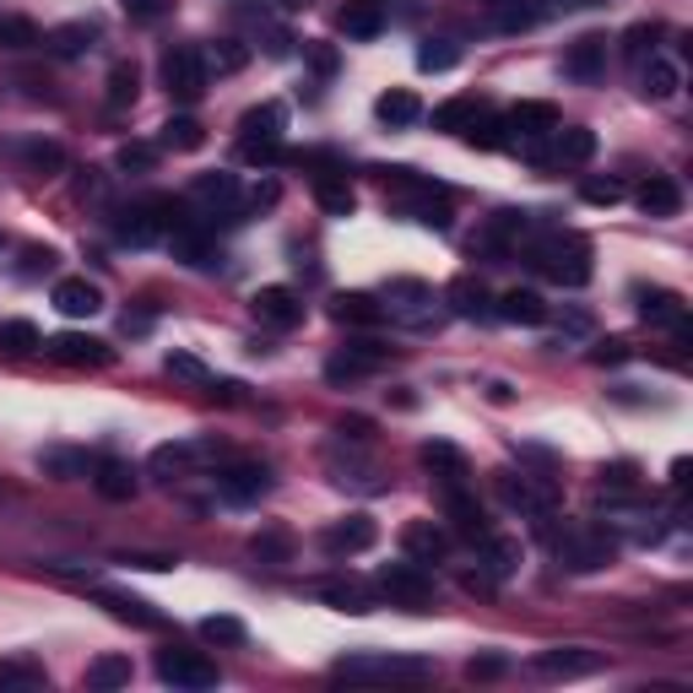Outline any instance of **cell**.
<instances>
[{
    "label": "cell",
    "mask_w": 693,
    "mask_h": 693,
    "mask_svg": "<svg viewBox=\"0 0 693 693\" xmlns=\"http://www.w3.org/2000/svg\"><path fill=\"white\" fill-rule=\"evenodd\" d=\"M330 315H336L341 326H379V320H385V304L368 298V293H336Z\"/></svg>",
    "instance_id": "27"
},
{
    "label": "cell",
    "mask_w": 693,
    "mask_h": 693,
    "mask_svg": "<svg viewBox=\"0 0 693 693\" xmlns=\"http://www.w3.org/2000/svg\"><path fill=\"white\" fill-rule=\"evenodd\" d=\"M179 211H174V201H147V206H130V211H120V222H115V234H120L125 245H158L164 239V222H174ZM179 228V222H174Z\"/></svg>",
    "instance_id": "8"
},
{
    "label": "cell",
    "mask_w": 693,
    "mask_h": 693,
    "mask_svg": "<svg viewBox=\"0 0 693 693\" xmlns=\"http://www.w3.org/2000/svg\"><path fill=\"white\" fill-rule=\"evenodd\" d=\"M0 347H6V353H33V347H43V336L33 320H6V326H0Z\"/></svg>",
    "instance_id": "45"
},
{
    "label": "cell",
    "mask_w": 693,
    "mask_h": 693,
    "mask_svg": "<svg viewBox=\"0 0 693 693\" xmlns=\"http://www.w3.org/2000/svg\"><path fill=\"white\" fill-rule=\"evenodd\" d=\"M271 201H277V179H266V185L249 190V206H271Z\"/></svg>",
    "instance_id": "62"
},
{
    "label": "cell",
    "mask_w": 693,
    "mask_h": 693,
    "mask_svg": "<svg viewBox=\"0 0 693 693\" xmlns=\"http://www.w3.org/2000/svg\"><path fill=\"white\" fill-rule=\"evenodd\" d=\"M239 130H245V147H277L287 130V109L283 103H255L239 120Z\"/></svg>",
    "instance_id": "18"
},
{
    "label": "cell",
    "mask_w": 693,
    "mask_h": 693,
    "mask_svg": "<svg viewBox=\"0 0 693 693\" xmlns=\"http://www.w3.org/2000/svg\"><path fill=\"white\" fill-rule=\"evenodd\" d=\"M0 689H49V672H43L39 661H28V655H6L0 661Z\"/></svg>",
    "instance_id": "32"
},
{
    "label": "cell",
    "mask_w": 693,
    "mask_h": 693,
    "mask_svg": "<svg viewBox=\"0 0 693 693\" xmlns=\"http://www.w3.org/2000/svg\"><path fill=\"white\" fill-rule=\"evenodd\" d=\"M553 553L570 574H596L617 558V536L607 526H596V521H574V526L553 531Z\"/></svg>",
    "instance_id": "1"
},
{
    "label": "cell",
    "mask_w": 693,
    "mask_h": 693,
    "mask_svg": "<svg viewBox=\"0 0 693 693\" xmlns=\"http://www.w3.org/2000/svg\"><path fill=\"white\" fill-rule=\"evenodd\" d=\"M249 309H255L260 326H271V330H293L304 320V304H298L293 287H260V293L249 298Z\"/></svg>",
    "instance_id": "13"
},
{
    "label": "cell",
    "mask_w": 693,
    "mask_h": 693,
    "mask_svg": "<svg viewBox=\"0 0 693 693\" xmlns=\"http://www.w3.org/2000/svg\"><path fill=\"white\" fill-rule=\"evenodd\" d=\"M379 364H385V347H379V341H347L326 364V379L341 385V379H358V374H368V368H379Z\"/></svg>",
    "instance_id": "19"
},
{
    "label": "cell",
    "mask_w": 693,
    "mask_h": 693,
    "mask_svg": "<svg viewBox=\"0 0 693 693\" xmlns=\"http://www.w3.org/2000/svg\"><path fill=\"white\" fill-rule=\"evenodd\" d=\"M201 60H206V71H211V66H217V71H239V66H245V49L234 39H217L211 49H201Z\"/></svg>",
    "instance_id": "48"
},
{
    "label": "cell",
    "mask_w": 693,
    "mask_h": 693,
    "mask_svg": "<svg viewBox=\"0 0 693 693\" xmlns=\"http://www.w3.org/2000/svg\"><path fill=\"white\" fill-rule=\"evenodd\" d=\"M445 509H449V521H455V531L461 536H488V509L466 493V483H455V488H445Z\"/></svg>",
    "instance_id": "20"
},
{
    "label": "cell",
    "mask_w": 693,
    "mask_h": 693,
    "mask_svg": "<svg viewBox=\"0 0 693 693\" xmlns=\"http://www.w3.org/2000/svg\"><path fill=\"white\" fill-rule=\"evenodd\" d=\"M504 672V655H472L466 661V677H498Z\"/></svg>",
    "instance_id": "58"
},
{
    "label": "cell",
    "mask_w": 693,
    "mask_h": 693,
    "mask_svg": "<svg viewBox=\"0 0 693 693\" xmlns=\"http://www.w3.org/2000/svg\"><path fill=\"white\" fill-rule=\"evenodd\" d=\"M466 125H477V103L472 98H449L434 109V130H466Z\"/></svg>",
    "instance_id": "44"
},
{
    "label": "cell",
    "mask_w": 693,
    "mask_h": 693,
    "mask_svg": "<svg viewBox=\"0 0 693 693\" xmlns=\"http://www.w3.org/2000/svg\"><path fill=\"white\" fill-rule=\"evenodd\" d=\"M249 553H255V558H260V564H293V536H287V531H255V536H249Z\"/></svg>",
    "instance_id": "39"
},
{
    "label": "cell",
    "mask_w": 693,
    "mask_h": 693,
    "mask_svg": "<svg viewBox=\"0 0 693 693\" xmlns=\"http://www.w3.org/2000/svg\"><path fill=\"white\" fill-rule=\"evenodd\" d=\"M206 141L201 120H190V115H174V120L164 125V147H174V152H196Z\"/></svg>",
    "instance_id": "41"
},
{
    "label": "cell",
    "mask_w": 693,
    "mask_h": 693,
    "mask_svg": "<svg viewBox=\"0 0 693 693\" xmlns=\"http://www.w3.org/2000/svg\"><path fill=\"white\" fill-rule=\"evenodd\" d=\"M49 353L60 358V364H71V368H103L109 358H115V347L109 341H98V336H82V330H66V336H55L49 341Z\"/></svg>",
    "instance_id": "14"
},
{
    "label": "cell",
    "mask_w": 693,
    "mask_h": 693,
    "mask_svg": "<svg viewBox=\"0 0 693 693\" xmlns=\"http://www.w3.org/2000/svg\"><path fill=\"white\" fill-rule=\"evenodd\" d=\"M22 158H28L33 168H60L66 164V152H60L55 141H33V147H22Z\"/></svg>",
    "instance_id": "54"
},
{
    "label": "cell",
    "mask_w": 693,
    "mask_h": 693,
    "mask_svg": "<svg viewBox=\"0 0 693 693\" xmlns=\"http://www.w3.org/2000/svg\"><path fill=\"white\" fill-rule=\"evenodd\" d=\"M504 130H515L521 141H536V136H553L558 130V109L553 103H515Z\"/></svg>",
    "instance_id": "21"
},
{
    "label": "cell",
    "mask_w": 693,
    "mask_h": 693,
    "mask_svg": "<svg viewBox=\"0 0 693 693\" xmlns=\"http://www.w3.org/2000/svg\"><path fill=\"white\" fill-rule=\"evenodd\" d=\"M498 28H504V33L536 28V11H531V6H521V0H498Z\"/></svg>",
    "instance_id": "50"
},
{
    "label": "cell",
    "mask_w": 693,
    "mask_h": 693,
    "mask_svg": "<svg viewBox=\"0 0 693 693\" xmlns=\"http://www.w3.org/2000/svg\"><path fill=\"white\" fill-rule=\"evenodd\" d=\"M580 196H585L591 206H617L623 201V185H617V179H585Z\"/></svg>",
    "instance_id": "52"
},
{
    "label": "cell",
    "mask_w": 693,
    "mask_h": 693,
    "mask_svg": "<svg viewBox=\"0 0 693 693\" xmlns=\"http://www.w3.org/2000/svg\"><path fill=\"white\" fill-rule=\"evenodd\" d=\"M201 640H211V645H245V623L228 617V612H211V617H201Z\"/></svg>",
    "instance_id": "43"
},
{
    "label": "cell",
    "mask_w": 693,
    "mask_h": 693,
    "mask_svg": "<svg viewBox=\"0 0 693 693\" xmlns=\"http://www.w3.org/2000/svg\"><path fill=\"white\" fill-rule=\"evenodd\" d=\"M531 672H536V677H547V683H574V677L602 672V655L585 651V645H558V651L536 655V661H531Z\"/></svg>",
    "instance_id": "11"
},
{
    "label": "cell",
    "mask_w": 693,
    "mask_h": 693,
    "mask_svg": "<svg viewBox=\"0 0 693 693\" xmlns=\"http://www.w3.org/2000/svg\"><path fill=\"white\" fill-rule=\"evenodd\" d=\"M125 103H136V66L109 71V109H125Z\"/></svg>",
    "instance_id": "49"
},
{
    "label": "cell",
    "mask_w": 693,
    "mask_h": 693,
    "mask_svg": "<svg viewBox=\"0 0 693 693\" xmlns=\"http://www.w3.org/2000/svg\"><path fill=\"white\" fill-rule=\"evenodd\" d=\"M55 309L66 320H92L103 309V293H98V283H87V277H60L55 283Z\"/></svg>",
    "instance_id": "15"
},
{
    "label": "cell",
    "mask_w": 693,
    "mask_h": 693,
    "mask_svg": "<svg viewBox=\"0 0 693 693\" xmlns=\"http://www.w3.org/2000/svg\"><path fill=\"white\" fill-rule=\"evenodd\" d=\"M402 553H407L412 564H439L449 553V536L434 521H407L402 526Z\"/></svg>",
    "instance_id": "17"
},
{
    "label": "cell",
    "mask_w": 693,
    "mask_h": 693,
    "mask_svg": "<svg viewBox=\"0 0 693 693\" xmlns=\"http://www.w3.org/2000/svg\"><path fill=\"white\" fill-rule=\"evenodd\" d=\"M326 602H336L341 612H368V602H364V591H358V585H326Z\"/></svg>",
    "instance_id": "56"
},
{
    "label": "cell",
    "mask_w": 693,
    "mask_h": 693,
    "mask_svg": "<svg viewBox=\"0 0 693 693\" xmlns=\"http://www.w3.org/2000/svg\"><path fill=\"white\" fill-rule=\"evenodd\" d=\"M379 28H385V11H379L374 0L341 11V33H347V39H379Z\"/></svg>",
    "instance_id": "36"
},
{
    "label": "cell",
    "mask_w": 693,
    "mask_h": 693,
    "mask_svg": "<svg viewBox=\"0 0 693 693\" xmlns=\"http://www.w3.org/2000/svg\"><path fill=\"white\" fill-rule=\"evenodd\" d=\"M152 164H158V152H152L147 141H125L120 147V168H141V174H147Z\"/></svg>",
    "instance_id": "55"
},
{
    "label": "cell",
    "mask_w": 693,
    "mask_h": 693,
    "mask_svg": "<svg viewBox=\"0 0 693 693\" xmlns=\"http://www.w3.org/2000/svg\"><path fill=\"white\" fill-rule=\"evenodd\" d=\"M158 677L168 689H190V693L217 689V666L201 651H158Z\"/></svg>",
    "instance_id": "5"
},
{
    "label": "cell",
    "mask_w": 693,
    "mask_h": 693,
    "mask_svg": "<svg viewBox=\"0 0 693 693\" xmlns=\"http://www.w3.org/2000/svg\"><path fill=\"white\" fill-rule=\"evenodd\" d=\"M623 358H628V341H602L591 353V364H623Z\"/></svg>",
    "instance_id": "59"
},
{
    "label": "cell",
    "mask_w": 693,
    "mask_h": 693,
    "mask_svg": "<svg viewBox=\"0 0 693 693\" xmlns=\"http://www.w3.org/2000/svg\"><path fill=\"white\" fill-rule=\"evenodd\" d=\"M493 315L509 320V326H542V320H547V304H542V293H531V287H509Z\"/></svg>",
    "instance_id": "22"
},
{
    "label": "cell",
    "mask_w": 693,
    "mask_h": 693,
    "mask_svg": "<svg viewBox=\"0 0 693 693\" xmlns=\"http://www.w3.org/2000/svg\"><path fill=\"white\" fill-rule=\"evenodd\" d=\"M379 591L396 602V607H412V612H423L428 602H434V580L423 574V564H385L379 570Z\"/></svg>",
    "instance_id": "6"
},
{
    "label": "cell",
    "mask_w": 693,
    "mask_h": 693,
    "mask_svg": "<svg viewBox=\"0 0 693 693\" xmlns=\"http://www.w3.org/2000/svg\"><path fill=\"white\" fill-rule=\"evenodd\" d=\"M190 196L196 201H206V206H228L239 201V179L234 174H222V168H211V174H196V185H190Z\"/></svg>",
    "instance_id": "30"
},
{
    "label": "cell",
    "mask_w": 693,
    "mask_h": 693,
    "mask_svg": "<svg viewBox=\"0 0 693 693\" xmlns=\"http://www.w3.org/2000/svg\"><path fill=\"white\" fill-rule=\"evenodd\" d=\"M92 39H98V28H92V22H66V28H55V33H49V49H55L60 60H77L82 49H92Z\"/></svg>",
    "instance_id": "37"
},
{
    "label": "cell",
    "mask_w": 693,
    "mask_h": 693,
    "mask_svg": "<svg viewBox=\"0 0 693 693\" xmlns=\"http://www.w3.org/2000/svg\"><path fill=\"white\" fill-rule=\"evenodd\" d=\"M164 368L174 374V379H185V385H217V379H211V368H206L196 353H179V347L164 358Z\"/></svg>",
    "instance_id": "42"
},
{
    "label": "cell",
    "mask_w": 693,
    "mask_h": 693,
    "mask_svg": "<svg viewBox=\"0 0 693 693\" xmlns=\"http://www.w3.org/2000/svg\"><path fill=\"white\" fill-rule=\"evenodd\" d=\"M217 493H222L228 504H255L260 493H271V466H260V461H239V466L217 472Z\"/></svg>",
    "instance_id": "12"
},
{
    "label": "cell",
    "mask_w": 693,
    "mask_h": 693,
    "mask_svg": "<svg viewBox=\"0 0 693 693\" xmlns=\"http://www.w3.org/2000/svg\"><path fill=\"white\" fill-rule=\"evenodd\" d=\"M217 455H222V445H217V439H174V445L152 449V461H147V466H152V477H168V483H174V477H185L190 466L217 461Z\"/></svg>",
    "instance_id": "9"
},
{
    "label": "cell",
    "mask_w": 693,
    "mask_h": 693,
    "mask_svg": "<svg viewBox=\"0 0 693 693\" xmlns=\"http://www.w3.org/2000/svg\"><path fill=\"white\" fill-rule=\"evenodd\" d=\"M640 211H645V217H677V211H683V190H677L672 179H651V185L640 190Z\"/></svg>",
    "instance_id": "34"
},
{
    "label": "cell",
    "mask_w": 693,
    "mask_h": 693,
    "mask_svg": "<svg viewBox=\"0 0 693 693\" xmlns=\"http://www.w3.org/2000/svg\"><path fill=\"white\" fill-rule=\"evenodd\" d=\"M434 661L423 655H385V651H358V655H341L330 666V677L341 683H407V677H428Z\"/></svg>",
    "instance_id": "3"
},
{
    "label": "cell",
    "mask_w": 693,
    "mask_h": 693,
    "mask_svg": "<svg viewBox=\"0 0 693 693\" xmlns=\"http://www.w3.org/2000/svg\"><path fill=\"white\" fill-rule=\"evenodd\" d=\"M315 201H320V211H330V217H353V206H358V196H353V185H347V179H336V174H326V179L315 185Z\"/></svg>",
    "instance_id": "38"
},
{
    "label": "cell",
    "mask_w": 693,
    "mask_h": 693,
    "mask_svg": "<svg viewBox=\"0 0 693 693\" xmlns=\"http://www.w3.org/2000/svg\"><path fill=\"white\" fill-rule=\"evenodd\" d=\"M455 60H461V49L449 39H423V49H417V66H423V71H455Z\"/></svg>",
    "instance_id": "46"
},
{
    "label": "cell",
    "mask_w": 693,
    "mask_h": 693,
    "mask_svg": "<svg viewBox=\"0 0 693 693\" xmlns=\"http://www.w3.org/2000/svg\"><path fill=\"white\" fill-rule=\"evenodd\" d=\"M33 22H0V43H11V49H22V43H33Z\"/></svg>",
    "instance_id": "57"
},
{
    "label": "cell",
    "mask_w": 693,
    "mask_h": 693,
    "mask_svg": "<svg viewBox=\"0 0 693 693\" xmlns=\"http://www.w3.org/2000/svg\"><path fill=\"white\" fill-rule=\"evenodd\" d=\"M655 28H645V22H640V28H628V39H623V49H628V60H634V66H640V60H651L655 49Z\"/></svg>",
    "instance_id": "53"
},
{
    "label": "cell",
    "mask_w": 693,
    "mask_h": 693,
    "mask_svg": "<svg viewBox=\"0 0 693 693\" xmlns=\"http://www.w3.org/2000/svg\"><path fill=\"white\" fill-rule=\"evenodd\" d=\"M164 87L168 98H179V103H196L206 92V60L196 43H174L164 55Z\"/></svg>",
    "instance_id": "4"
},
{
    "label": "cell",
    "mask_w": 693,
    "mask_h": 693,
    "mask_svg": "<svg viewBox=\"0 0 693 693\" xmlns=\"http://www.w3.org/2000/svg\"><path fill=\"white\" fill-rule=\"evenodd\" d=\"M526 255H531V266H536L542 277H553L558 287L591 283V245L574 239V234H542V239H531Z\"/></svg>",
    "instance_id": "2"
},
{
    "label": "cell",
    "mask_w": 693,
    "mask_h": 693,
    "mask_svg": "<svg viewBox=\"0 0 693 693\" xmlns=\"http://www.w3.org/2000/svg\"><path fill=\"white\" fill-rule=\"evenodd\" d=\"M466 136H472V147H483V152H498V147H509V136H504V120L466 125Z\"/></svg>",
    "instance_id": "51"
},
{
    "label": "cell",
    "mask_w": 693,
    "mask_h": 693,
    "mask_svg": "<svg viewBox=\"0 0 693 693\" xmlns=\"http://www.w3.org/2000/svg\"><path fill=\"white\" fill-rule=\"evenodd\" d=\"M136 677V666H130V655H98L92 666H87V689L109 693V689H125Z\"/></svg>",
    "instance_id": "31"
},
{
    "label": "cell",
    "mask_w": 693,
    "mask_h": 693,
    "mask_svg": "<svg viewBox=\"0 0 693 693\" xmlns=\"http://www.w3.org/2000/svg\"><path fill=\"white\" fill-rule=\"evenodd\" d=\"M445 298H449V309H455L461 320H488V315H493V309H488V293H483V283H477V277H455Z\"/></svg>",
    "instance_id": "29"
},
{
    "label": "cell",
    "mask_w": 693,
    "mask_h": 693,
    "mask_svg": "<svg viewBox=\"0 0 693 693\" xmlns=\"http://www.w3.org/2000/svg\"><path fill=\"white\" fill-rule=\"evenodd\" d=\"M98 602L109 607V617H120V623H136V628H164V612L152 607V602H141V596H125V591H98Z\"/></svg>",
    "instance_id": "23"
},
{
    "label": "cell",
    "mask_w": 693,
    "mask_h": 693,
    "mask_svg": "<svg viewBox=\"0 0 693 693\" xmlns=\"http://www.w3.org/2000/svg\"><path fill=\"white\" fill-rule=\"evenodd\" d=\"M423 461H428L434 472H445V477H439L445 488L466 483V455H461L455 445H445V439H428V445H423Z\"/></svg>",
    "instance_id": "33"
},
{
    "label": "cell",
    "mask_w": 693,
    "mask_h": 693,
    "mask_svg": "<svg viewBox=\"0 0 693 693\" xmlns=\"http://www.w3.org/2000/svg\"><path fill=\"white\" fill-rule=\"evenodd\" d=\"M564 336H591V315L585 309H564Z\"/></svg>",
    "instance_id": "60"
},
{
    "label": "cell",
    "mask_w": 693,
    "mask_h": 693,
    "mask_svg": "<svg viewBox=\"0 0 693 693\" xmlns=\"http://www.w3.org/2000/svg\"><path fill=\"white\" fill-rule=\"evenodd\" d=\"M602 488L607 493H634L640 488V466H634V461H612V466H602Z\"/></svg>",
    "instance_id": "47"
},
{
    "label": "cell",
    "mask_w": 693,
    "mask_h": 693,
    "mask_svg": "<svg viewBox=\"0 0 693 693\" xmlns=\"http://www.w3.org/2000/svg\"><path fill=\"white\" fill-rule=\"evenodd\" d=\"M493 483H498V498H504L509 509L536 515V521H547V515H553V498H558V493L547 488V483H536V477H526V472H498Z\"/></svg>",
    "instance_id": "10"
},
{
    "label": "cell",
    "mask_w": 693,
    "mask_h": 693,
    "mask_svg": "<svg viewBox=\"0 0 693 693\" xmlns=\"http://www.w3.org/2000/svg\"><path fill=\"white\" fill-rule=\"evenodd\" d=\"M120 6H125V11H136V17H158L168 0H120Z\"/></svg>",
    "instance_id": "61"
},
{
    "label": "cell",
    "mask_w": 693,
    "mask_h": 693,
    "mask_svg": "<svg viewBox=\"0 0 693 693\" xmlns=\"http://www.w3.org/2000/svg\"><path fill=\"white\" fill-rule=\"evenodd\" d=\"M379 542V526H374V515H341V521H330L326 531H320V547H326L330 558H358V553H368Z\"/></svg>",
    "instance_id": "7"
},
{
    "label": "cell",
    "mask_w": 693,
    "mask_h": 693,
    "mask_svg": "<svg viewBox=\"0 0 693 693\" xmlns=\"http://www.w3.org/2000/svg\"><path fill=\"white\" fill-rule=\"evenodd\" d=\"M374 115L390 125V130H402V125H417V115H423V103L412 98L407 87H396V92H385L379 103H374Z\"/></svg>",
    "instance_id": "35"
},
{
    "label": "cell",
    "mask_w": 693,
    "mask_h": 693,
    "mask_svg": "<svg viewBox=\"0 0 693 693\" xmlns=\"http://www.w3.org/2000/svg\"><path fill=\"white\" fill-rule=\"evenodd\" d=\"M92 472H98V477H92V488L103 493L109 504H125V498H136V472H130V461H98Z\"/></svg>",
    "instance_id": "26"
},
{
    "label": "cell",
    "mask_w": 693,
    "mask_h": 693,
    "mask_svg": "<svg viewBox=\"0 0 693 693\" xmlns=\"http://www.w3.org/2000/svg\"><path fill=\"white\" fill-rule=\"evenodd\" d=\"M488 542V574L493 580H504V574L521 570V542L515 536H483Z\"/></svg>",
    "instance_id": "40"
},
{
    "label": "cell",
    "mask_w": 693,
    "mask_h": 693,
    "mask_svg": "<svg viewBox=\"0 0 693 693\" xmlns=\"http://www.w3.org/2000/svg\"><path fill=\"white\" fill-rule=\"evenodd\" d=\"M640 320H645V326H683L689 315H683V298H677V293L651 287V293H640Z\"/></svg>",
    "instance_id": "28"
},
{
    "label": "cell",
    "mask_w": 693,
    "mask_h": 693,
    "mask_svg": "<svg viewBox=\"0 0 693 693\" xmlns=\"http://www.w3.org/2000/svg\"><path fill=\"white\" fill-rule=\"evenodd\" d=\"M39 466L49 477H60V483H77L92 472V461H87V449H71V445H43L39 449Z\"/></svg>",
    "instance_id": "25"
},
{
    "label": "cell",
    "mask_w": 693,
    "mask_h": 693,
    "mask_svg": "<svg viewBox=\"0 0 693 693\" xmlns=\"http://www.w3.org/2000/svg\"><path fill=\"white\" fill-rule=\"evenodd\" d=\"M564 71H570L574 82H602V77H607V39H602V33L574 39L570 55H564Z\"/></svg>",
    "instance_id": "16"
},
{
    "label": "cell",
    "mask_w": 693,
    "mask_h": 693,
    "mask_svg": "<svg viewBox=\"0 0 693 693\" xmlns=\"http://www.w3.org/2000/svg\"><path fill=\"white\" fill-rule=\"evenodd\" d=\"M677 87H683V71H677L672 60H661V55L640 60V92H645V98L666 103V98H677Z\"/></svg>",
    "instance_id": "24"
}]
</instances>
